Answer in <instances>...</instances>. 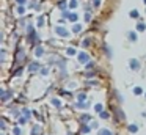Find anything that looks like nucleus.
I'll return each mask as SVG.
<instances>
[{
	"mask_svg": "<svg viewBox=\"0 0 146 135\" xmlns=\"http://www.w3.org/2000/svg\"><path fill=\"white\" fill-rule=\"evenodd\" d=\"M58 33V36H63V38H66V36H69V33H68V30H64V28H61V27H58L57 30H55Z\"/></svg>",
	"mask_w": 146,
	"mask_h": 135,
	"instance_id": "1",
	"label": "nucleus"
},
{
	"mask_svg": "<svg viewBox=\"0 0 146 135\" xmlns=\"http://www.w3.org/2000/svg\"><path fill=\"white\" fill-rule=\"evenodd\" d=\"M130 68H132L133 71H137V69H140V63L137 61V60H130Z\"/></svg>",
	"mask_w": 146,
	"mask_h": 135,
	"instance_id": "2",
	"label": "nucleus"
},
{
	"mask_svg": "<svg viewBox=\"0 0 146 135\" xmlns=\"http://www.w3.org/2000/svg\"><path fill=\"white\" fill-rule=\"evenodd\" d=\"M79 60H80V63H86V61H88V55H86V53H80Z\"/></svg>",
	"mask_w": 146,
	"mask_h": 135,
	"instance_id": "3",
	"label": "nucleus"
},
{
	"mask_svg": "<svg viewBox=\"0 0 146 135\" xmlns=\"http://www.w3.org/2000/svg\"><path fill=\"white\" fill-rule=\"evenodd\" d=\"M99 135H111V132L108 130V129H101V130H99Z\"/></svg>",
	"mask_w": 146,
	"mask_h": 135,
	"instance_id": "4",
	"label": "nucleus"
},
{
	"mask_svg": "<svg viewBox=\"0 0 146 135\" xmlns=\"http://www.w3.org/2000/svg\"><path fill=\"white\" fill-rule=\"evenodd\" d=\"M30 72H33V71H36V69H38V63H32V65H30Z\"/></svg>",
	"mask_w": 146,
	"mask_h": 135,
	"instance_id": "5",
	"label": "nucleus"
},
{
	"mask_svg": "<svg viewBox=\"0 0 146 135\" xmlns=\"http://www.w3.org/2000/svg\"><path fill=\"white\" fill-rule=\"evenodd\" d=\"M133 93H135V94H141V93H143V90H141L140 86H137V88H133Z\"/></svg>",
	"mask_w": 146,
	"mask_h": 135,
	"instance_id": "6",
	"label": "nucleus"
},
{
	"mask_svg": "<svg viewBox=\"0 0 146 135\" xmlns=\"http://www.w3.org/2000/svg\"><path fill=\"white\" fill-rule=\"evenodd\" d=\"M146 28V25L145 24H140V25H137V30H140V31H143Z\"/></svg>",
	"mask_w": 146,
	"mask_h": 135,
	"instance_id": "7",
	"label": "nucleus"
},
{
	"mask_svg": "<svg viewBox=\"0 0 146 135\" xmlns=\"http://www.w3.org/2000/svg\"><path fill=\"white\" fill-rule=\"evenodd\" d=\"M80 30H82V27H80V25H74V28H72L74 33H76V31H80Z\"/></svg>",
	"mask_w": 146,
	"mask_h": 135,
	"instance_id": "8",
	"label": "nucleus"
},
{
	"mask_svg": "<svg viewBox=\"0 0 146 135\" xmlns=\"http://www.w3.org/2000/svg\"><path fill=\"white\" fill-rule=\"evenodd\" d=\"M74 53H76V50H74L72 47H69V49H68V55H74Z\"/></svg>",
	"mask_w": 146,
	"mask_h": 135,
	"instance_id": "9",
	"label": "nucleus"
},
{
	"mask_svg": "<svg viewBox=\"0 0 146 135\" xmlns=\"http://www.w3.org/2000/svg\"><path fill=\"white\" fill-rule=\"evenodd\" d=\"M94 108H96V112H99V113L102 112V105H101V104H98V105H96Z\"/></svg>",
	"mask_w": 146,
	"mask_h": 135,
	"instance_id": "10",
	"label": "nucleus"
},
{
	"mask_svg": "<svg viewBox=\"0 0 146 135\" xmlns=\"http://www.w3.org/2000/svg\"><path fill=\"white\" fill-rule=\"evenodd\" d=\"M52 104H54L55 107H60V100H58V99H54V100H52Z\"/></svg>",
	"mask_w": 146,
	"mask_h": 135,
	"instance_id": "11",
	"label": "nucleus"
},
{
	"mask_svg": "<svg viewBox=\"0 0 146 135\" xmlns=\"http://www.w3.org/2000/svg\"><path fill=\"white\" fill-rule=\"evenodd\" d=\"M129 130L130 132H137V126H129Z\"/></svg>",
	"mask_w": 146,
	"mask_h": 135,
	"instance_id": "12",
	"label": "nucleus"
},
{
	"mask_svg": "<svg viewBox=\"0 0 146 135\" xmlns=\"http://www.w3.org/2000/svg\"><path fill=\"white\" fill-rule=\"evenodd\" d=\"M69 17H71V21H77V14H71Z\"/></svg>",
	"mask_w": 146,
	"mask_h": 135,
	"instance_id": "13",
	"label": "nucleus"
},
{
	"mask_svg": "<svg viewBox=\"0 0 146 135\" xmlns=\"http://www.w3.org/2000/svg\"><path fill=\"white\" fill-rule=\"evenodd\" d=\"M74 6H77V2H76V0H72V2H71V8H74Z\"/></svg>",
	"mask_w": 146,
	"mask_h": 135,
	"instance_id": "14",
	"label": "nucleus"
},
{
	"mask_svg": "<svg viewBox=\"0 0 146 135\" xmlns=\"http://www.w3.org/2000/svg\"><path fill=\"white\" fill-rule=\"evenodd\" d=\"M130 16H132V17H137V16H138V13H137V11H132V13H130Z\"/></svg>",
	"mask_w": 146,
	"mask_h": 135,
	"instance_id": "15",
	"label": "nucleus"
},
{
	"mask_svg": "<svg viewBox=\"0 0 146 135\" xmlns=\"http://www.w3.org/2000/svg\"><path fill=\"white\" fill-rule=\"evenodd\" d=\"M36 55H42V49H36Z\"/></svg>",
	"mask_w": 146,
	"mask_h": 135,
	"instance_id": "16",
	"label": "nucleus"
},
{
	"mask_svg": "<svg viewBox=\"0 0 146 135\" xmlns=\"http://www.w3.org/2000/svg\"><path fill=\"white\" fill-rule=\"evenodd\" d=\"M129 35H130V36H129L130 41H135V35H133V33H129Z\"/></svg>",
	"mask_w": 146,
	"mask_h": 135,
	"instance_id": "17",
	"label": "nucleus"
},
{
	"mask_svg": "<svg viewBox=\"0 0 146 135\" xmlns=\"http://www.w3.org/2000/svg\"><path fill=\"white\" fill-rule=\"evenodd\" d=\"M14 134H16V135H19V134H21V130H19V129H14Z\"/></svg>",
	"mask_w": 146,
	"mask_h": 135,
	"instance_id": "18",
	"label": "nucleus"
},
{
	"mask_svg": "<svg viewBox=\"0 0 146 135\" xmlns=\"http://www.w3.org/2000/svg\"><path fill=\"white\" fill-rule=\"evenodd\" d=\"M145 3H146V0H145Z\"/></svg>",
	"mask_w": 146,
	"mask_h": 135,
	"instance_id": "19",
	"label": "nucleus"
}]
</instances>
